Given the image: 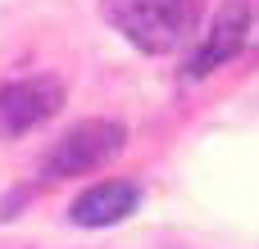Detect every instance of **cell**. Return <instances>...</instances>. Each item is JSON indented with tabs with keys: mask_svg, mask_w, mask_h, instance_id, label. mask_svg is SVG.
<instances>
[{
	"mask_svg": "<svg viewBox=\"0 0 259 249\" xmlns=\"http://www.w3.org/2000/svg\"><path fill=\"white\" fill-rule=\"evenodd\" d=\"M105 18L146 54L178 50L196 27V0H105Z\"/></svg>",
	"mask_w": 259,
	"mask_h": 249,
	"instance_id": "cell-1",
	"label": "cell"
},
{
	"mask_svg": "<svg viewBox=\"0 0 259 249\" xmlns=\"http://www.w3.org/2000/svg\"><path fill=\"white\" fill-rule=\"evenodd\" d=\"M127 145V132L109 118H87L77 127H68L41 159V177L46 181H64V177H87L96 168H105L118 150Z\"/></svg>",
	"mask_w": 259,
	"mask_h": 249,
	"instance_id": "cell-2",
	"label": "cell"
},
{
	"mask_svg": "<svg viewBox=\"0 0 259 249\" xmlns=\"http://www.w3.org/2000/svg\"><path fill=\"white\" fill-rule=\"evenodd\" d=\"M59 104H64V82L55 73H36V77L5 82L0 86V141L41 127L46 118L59 113Z\"/></svg>",
	"mask_w": 259,
	"mask_h": 249,
	"instance_id": "cell-3",
	"label": "cell"
},
{
	"mask_svg": "<svg viewBox=\"0 0 259 249\" xmlns=\"http://www.w3.org/2000/svg\"><path fill=\"white\" fill-rule=\"evenodd\" d=\"M137 209V186L132 181H96L91 191H82L68 209V218L77 227H114Z\"/></svg>",
	"mask_w": 259,
	"mask_h": 249,
	"instance_id": "cell-5",
	"label": "cell"
},
{
	"mask_svg": "<svg viewBox=\"0 0 259 249\" xmlns=\"http://www.w3.org/2000/svg\"><path fill=\"white\" fill-rule=\"evenodd\" d=\"M246 36H250V5H246V0L219 5V14H214V23H209L200 50L187 59V77H205L209 68L237 59V50L246 45Z\"/></svg>",
	"mask_w": 259,
	"mask_h": 249,
	"instance_id": "cell-4",
	"label": "cell"
}]
</instances>
